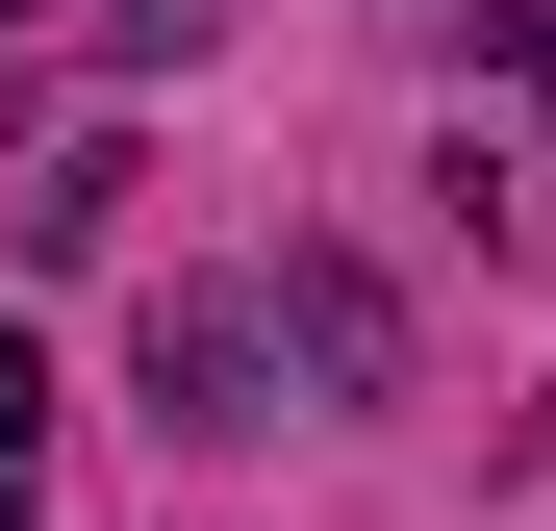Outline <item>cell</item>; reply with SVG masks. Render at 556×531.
Listing matches in <instances>:
<instances>
[{
	"label": "cell",
	"mask_w": 556,
	"mask_h": 531,
	"mask_svg": "<svg viewBox=\"0 0 556 531\" xmlns=\"http://www.w3.org/2000/svg\"><path fill=\"white\" fill-rule=\"evenodd\" d=\"M278 329H304V380H354V405L405 380V329H380V279H354V253H278Z\"/></svg>",
	"instance_id": "1"
},
{
	"label": "cell",
	"mask_w": 556,
	"mask_h": 531,
	"mask_svg": "<svg viewBox=\"0 0 556 531\" xmlns=\"http://www.w3.org/2000/svg\"><path fill=\"white\" fill-rule=\"evenodd\" d=\"M152 430H253V304H177L152 329Z\"/></svg>",
	"instance_id": "2"
},
{
	"label": "cell",
	"mask_w": 556,
	"mask_h": 531,
	"mask_svg": "<svg viewBox=\"0 0 556 531\" xmlns=\"http://www.w3.org/2000/svg\"><path fill=\"white\" fill-rule=\"evenodd\" d=\"M102 26H127V51H203V26H228V0H102Z\"/></svg>",
	"instance_id": "3"
}]
</instances>
